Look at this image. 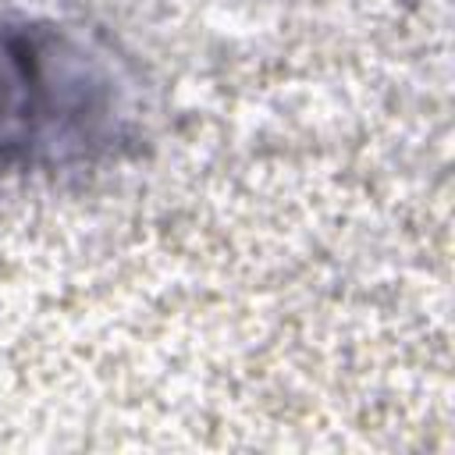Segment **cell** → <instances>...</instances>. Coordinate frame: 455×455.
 Masks as SVG:
<instances>
[{"instance_id":"1","label":"cell","mask_w":455,"mask_h":455,"mask_svg":"<svg viewBox=\"0 0 455 455\" xmlns=\"http://www.w3.org/2000/svg\"><path fill=\"white\" fill-rule=\"evenodd\" d=\"M135 135V92L82 32L0 14V178L89 167Z\"/></svg>"}]
</instances>
